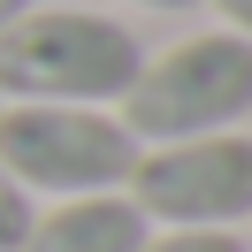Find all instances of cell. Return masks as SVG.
I'll use <instances>...</instances> for the list:
<instances>
[{
    "mask_svg": "<svg viewBox=\"0 0 252 252\" xmlns=\"http://www.w3.org/2000/svg\"><path fill=\"white\" fill-rule=\"evenodd\" d=\"M145 46L123 16L99 8H23L0 31V99H46V107H123L138 84Z\"/></svg>",
    "mask_w": 252,
    "mask_h": 252,
    "instance_id": "cell-1",
    "label": "cell"
},
{
    "mask_svg": "<svg viewBox=\"0 0 252 252\" xmlns=\"http://www.w3.org/2000/svg\"><path fill=\"white\" fill-rule=\"evenodd\" d=\"M252 115V46L237 31H199L176 38L168 54L138 69L123 92V130L138 145H176V138H214Z\"/></svg>",
    "mask_w": 252,
    "mask_h": 252,
    "instance_id": "cell-2",
    "label": "cell"
},
{
    "mask_svg": "<svg viewBox=\"0 0 252 252\" xmlns=\"http://www.w3.org/2000/svg\"><path fill=\"white\" fill-rule=\"evenodd\" d=\"M0 168L23 191L92 199L123 191L138 168V138L107 107H46V99H0Z\"/></svg>",
    "mask_w": 252,
    "mask_h": 252,
    "instance_id": "cell-3",
    "label": "cell"
},
{
    "mask_svg": "<svg viewBox=\"0 0 252 252\" xmlns=\"http://www.w3.org/2000/svg\"><path fill=\"white\" fill-rule=\"evenodd\" d=\"M123 191L145 221H168V229H237L252 221V138L214 130V138L138 145Z\"/></svg>",
    "mask_w": 252,
    "mask_h": 252,
    "instance_id": "cell-4",
    "label": "cell"
},
{
    "mask_svg": "<svg viewBox=\"0 0 252 252\" xmlns=\"http://www.w3.org/2000/svg\"><path fill=\"white\" fill-rule=\"evenodd\" d=\"M153 221L130 206V191H92V199H62L31 214V237L16 252H138Z\"/></svg>",
    "mask_w": 252,
    "mask_h": 252,
    "instance_id": "cell-5",
    "label": "cell"
},
{
    "mask_svg": "<svg viewBox=\"0 0 252 252\" xmlns=\"http://www.w3.org/2000/svg\"><path fill=\"white\" fill-rule=\"evenodd\" d=\"M138 252H252L237 229H160V237H145Z\"/></svg>",
    "mask_w": 252,
    "mask_h": 252,
    "instance_id": "cell-6",
    "label": "cell"
},
{
    "mask_svg": "<svg viewBox=\"0 0 252 252\" xmlns=\"http://www.w3.org/2000/svg\"><path fill=\"white\" fill-rule=\"evenodd\" d=\"M31 214H38V206H31V191H23L16 176L0 168V252H16L23 237H31Z\"/></svg>",
    "mask_w": 252,
    "mask_h": 252,
    "instance_id": "cell-7",
    "label": "cell"
},
{
    "mask_svg": "<svg viewBox=\"0 0 252 252\" xmlns=\"http://www.w3.org/2000/svg\"><path fill=\"white\" fill-rule=\"evenodd\" d=\"M214 16H221V31H237L252 46V0H214Z\"/></svg>",
    "mask_w": 252,
    "mask_h": 252,
    "instance_id": "cell-8",
    "label": "cell"
},
{
    "mask_svg": "<svg viewBox=\"0 0 252 252\" xmlns=\"http://www.w3.org/2000/svg\"><path fill=\"white\" fill-rule=\"evenodd\" d=\"M130 8H153V16H184V8H199V0H130Z\"/></svg>",
    "mask_w": 252,
    "mask_h": 252,
    "instance_id": "cell-9",
    "label": "cell"
},
{
    "mask_svg": "<svg viewBox=\"0 0 252 252\" xmlns=\"http://www.w3.org/2000/svg\"><path fill=\"white\" fill-rule=\"evenodd\" d=\"M23 8H31V0H0V31H8V23H16Z\"/></svg>",
    "mask_w": 252,
    "mask_h": 252,
    "instance_id": "cell-10",
    "label": "cell"
}]
</instances>
